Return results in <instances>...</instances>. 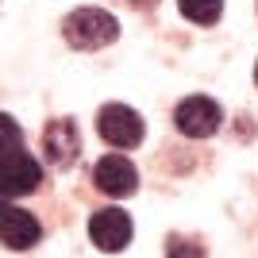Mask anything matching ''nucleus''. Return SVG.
Listing matches in <instances>:
<instances>
[{"mask_svg":"<svg viewBox=\"0 0 258 258\" xmlns=\"http://www.w3.org/2000/svg\"><path fill=\"white\" fill-rule=\"evenodd\" d=\"M62 35L74 50H104L119 39V20L104 8H77L62 20Z\"/></svg>","mask_w":258,"mask_h":258,"instance_id":"obj_1","label":"nucleus"},{"mask_svg":"<svg viewBox=\"0 0 258 258\" xmlns=\"http://www.w3.org/2000/svg\"><path fill=\"white\" fill-rule=\"evenodd\" d=\"M173 123H177V131L189 135V139H208V135L220 131L224 112H220V104H216L212 97H185L181 104H177V112H173Z\"/></svg>","mask_w":258,"mask_h":258,"instance_id":"obj_3","label":"nucleus"},{"mask_svg":"<svg viewBox=\"0 0 258 258\" xmlns=\"http://www.w3.org/2000/svg\"><path fill=\"white\" fill-rule=\"evenodd\" d=\"M131 216L123 212V208H100V212H93V220H89V239L97 243L100 250H123L131 243Z\"/></svg>","mask_w":258,"mask_h":258,"instance_id":"obj_5","label":"nucleus"},{"mask_svg":"<svg viewBox=\"0 0 258 258\" xmlns=\"http://www.w3.org/2000/svg\"><path fill=\"white\" fill-rule=\"evenodd\" d=\"M43 151H46V162L50 166H70L81 151V131H77L74 119H50L43 131Z\"/></svg>","mask_w":258,"mask_h":258,"instance_id":"obj_8","label":"nucleus"},{"mask_svg":"<svg viewBox=\"0 0 258 258\" xmlns=\"http://www.w3.org/2000/svg\"><path fill=\"white\" fill-rule=\"evenodd\" d=\"M16 151H23V131L12 116L0 112V158H8V154H16Z\"/></svg>","mask_w":258,"mask_h":258,"instance_id":"obj_10","label":"nucleus"},{"mask_svg":"<svg viewBox=\"0 0 258 258\" xmlns=\"http://www.w3.org/2000/svg\"><path fill=\"white\" fill-rule=\"evenodd\" d=\"M93 181L108 197H131L139 189V173H135V166L123 154H104L97 162V170H93Z\"/></svg>","mask_w":258,"mask_h":258,"instance_id":"obj_7","label":"nucleus"},{"mask_svg":"<svg viewBox=\"0 0 258 258\" xmlns=\"http://www.w3.org/2000/svg\"><path fill=\"white\" fill-rule=\"evenodd\" d=\"M254 81H258V66H254Z\"/></svg>","mask_w":258,"mask_h":258,"instance_id":"obj_12","label":"nucleus"},{"mask_svg":"<svg viewBox=\"0 0 258 258\" xmlns=\"http://www.w3.org/2000/svg\"><path fill=\"white\" fill-rule=\"evenodd\" d=\"M39 239H43V227H39V220H35L31 212L0 201V243H4V247L27 250V247H35Z\"/></svg>","mask_w":258,"mask_h":258,"instance_id":"obj_6","label":"nucleus"},{"mask_svg":"<svg viewBox=\"0 0 258 258\" xmlns=\"http://www.w3.org/2000/svg\"><path fill=\"white\" fill-rule=\"evenodd\" d=\"M166 258H205V247H201V243H193V239H170Z\"/></svg>","mask_w":258,"mask_h":258,"instance_id":"obj_11","label":"nucleus"},{"mask_svg":"<svg viewBox=\"0 0 258 258\" xmlns=\"http://www.w3.org/2000/svg\"><path fill=\"white\" fill-rule=\"evenodd\" d=\"M43 181V166L27 151H16L8 158H0V197H27Z\"/></svg>","mask_w":258,"mask_h":258,"instance_id":"obj_4","label":"nucleus"},{"mask_svg":"<svg viewBox=\"0 0 258 258\" xmlns=\"http://www.w3.org/2000/svg\"><path fill=\"white\" fill-rule=\"evenodd\" d=\"M97 131L100 139L108 143V147H116V151H131V147H139L143 143V116L135 112V108L127 104H104L97 112Z\"/></svg>","mask_w":258,"mask_h":258,"instance_id":"obj_2","label":"nucleus"},{"mask_svg":"<svg viewBox=\"0 0 258 258\" xmlns=\"http://www.w3.org/2000/svg\"><path fill=\"white\" fill-rule=\"evenodd\" d=\"M185 20L201 23V27H212L220 16H224V0H177Z\"/></svg>","mask_w":258,"mask_h":258,"instance_id":"obj_9","label":"nucleus"}]
</instances>
